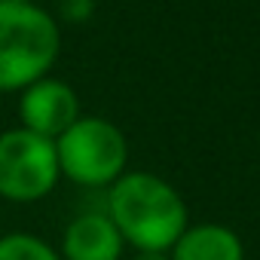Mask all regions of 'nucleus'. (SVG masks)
Instances as JSON below:
<instances>
[{
  "instance_id": "obj_1",
  "label": "nucleus",
  "mask_w": 260,
  "mask_h": 260,
  "mask_svg": "<svg viewBox=\"0 0 260 260\" xmlns=\"http://www.w3.org/2000/svg\"><path fill=\"white\" fill-rule=\"evenodd\" d=\"M135 251H169L190 226L181 193L150 172H125L107 187V211Z\"/></svg>"
},
{
  "instance_id": "obj_2",
  "label": "nucleus",
  "mask_w": 260,
  "mask_h": 260,
  "mask_svg": "<svg viewBox=\"0 0 260 260\" xmlns=\"http://www.w3.org/2000/svg\"><path fill=\"white\" fill-rule=\"evenodd\" d=\"M58 52L61 28L49 10L0 0V95L22 92L46 77Z\"/></svg>"
},
{
  "instance_id": "obj_3",
  "label": "nucleus",
  "mask_w": 260,
  "mask_h": 260,
  "mask_svg": "<svg viewBox=\"0 0 260 260\" xmlns=\"http://www.w3.org/2000/svg\"><path fill=\"white\" fill-rule=\"evenodd\" d=\"M61 178L77 187H110L125 175L128 141L122 128L104 116H80L55 138Z\"/></svg>"
},
{
  "instance_id": "obj_4",
  "label": "nucleus",
  "mask_w": 260,
  "mask_h": 260,
  "mask_svg": "<svg viewBox=\"0 0 260 260\" xmlns=\"http://www.w3.org/2000/svg\"><path fill=\"white\" fill-rule=\"evenodd\" d=\"M61 181L55 141L16 125L0 132V199L40 202Z\"/></svg>"
},
{
  "instance_id": "obj_5",
  "label": "nucleus",
  "mask_w": 260,
  "mask_h": 260,
  "mask_svg": "<svg viewBox=\"0 0 260 260\" xmlns=\"http://www.w3.org/2000/svg\"><path fill=\"white\" fill-rule=\"evenodd\" d=\"M80 95L74 92V86L68 80L58 77H40L37 83L25 86L19 92V119L22 128L34 135H43L49 141H55L68 125H74L80 119Z\"/></svg>"
},
{
  "instance_id": "obj_6",
  "label": "nucleus",
  "mask_w": 260,
  "mask_h": 260,
  "mask_svg": "<svg viewBox=\"0 0 260 260\" xmlns=\"http://www.w3.org/2000/svg\"><path fill=\"white\" fill-rule=\"evenodd\" d=\"M122 236L104 211L77 214L61 236V260H119L122 257Z\"/></svg>"
},
{
  "instance_id": "obj_7",
  "label": "nucleus",
  "mask_w": 260,
  "mask_h": 260,
  "mask_svg": "<svg viewBox=\"0 0 260 260\" xmlns=\"http://www.w3.org/2000/svg\"><path fill=\"white\" fill-rule=\"evenodd\" d=\"M172 260H245L242 239L223 223H190L169 248Z\"/></svg>"
},
{
  "instance_id": "obj_8",
  "label": "nucleus",
  "mask_w": 260,
  "mask_h": 260,
  "mask_svg": "<svg viewBox=\"0 0 260 260\" xmlns=\"http://www.w3.org/2000/svg\"><path fill=\"white\" fill-rule=\"evenodd\" d=\"M0 260H61V254L46 239L16 230L0 236Z\"/></svg>"
},
{
  "instance_id": "obj_9",
  "label": "nucleus",
  "mask_w": 260,
  "mask_h": 260,
  "mask_svg": "<svg viewBox=\"0 0 260 260\" xmlns=\"http://www.w3.org/2000/svg\"><path fill=\"white\" fill-rule=\"evenodd\" d=\"M92 13H95V0H58V16L64 22L80 25V22L92 19Z\"/></svg>"
},
{
  "instance_id": "obj_10",
  "label": "nucleus",
  "mask_w": 260,
  "mask_h": 260,
  "mask_svg": "<svg viewBox=\"0 0 260 260\" xmlns=\"http://www.w3.org/2000/svg\"><path fill=\"white\" fill-rule=\"evenodd\" d=\"M132 260H172L169 251H138Z\"/></svg>"
},
{
  "instance_id": "obj_11",
  "label": "nucleus",
  "mask_w": 260,
  "mask_h": 260,
  "mask_svg": "<svg viewBox=\"0 0 260 260\" xmlns=\"http://www.w3.org/2000/svg\"><path fill=\"white\" fill-rule=\"evenodd\" d=\"M4 4H37V0H4Z\"/></svg>"
}]
</instances>
